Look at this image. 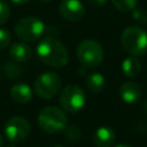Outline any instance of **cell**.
I'll return each instance as SVG.
<instances>
[{"instance_id": "1", "label": "cell", "mask_w": 147, "mask_h": 147, "mask_svg": "<svg viewBox=\"0 0 147 147\" xmlns=\"http://www.w3.org/2000/svg\"><path fill=\"white\" fill-rule=\"evenodd\" d=\"M38 59L48 67L62 68L69 61V53L65 46L54 37H45L37 46Z\"/></svg>"}, {"instance_id": "2", "label": "cell", "mask_w": 147, "mask_h": 147, "mask_svg": "<svg viewBox=\"0 0 147 147\" xmlns=\"http://www.w3.org/2000/svg\"><path fill=\"white\" fill-rule=\"evenodd\" d=\"M121 42L130 55L141 56L147 53V32L139 26L126 28L121 36Z\"/></svg>"}, {"instance_id": "3", "label": "cell", "mask_w": 147, "mask_h": 147, "mask_svg": "<svg viewBox=\"0 0 147 147\" xmlns=\"http://www.w3.org/2000/svg\"><path fill=\"white\" fill-rule=\"evenodd\" d=\"M38 125L47 133H57L65 129L67 116L64 111L57 107H45L38 114Z\"/></svg>"}, {"instance_id": "4", "label": "cell", "mask_w": 147, "mask_h": 147, "mask_svg": "<svg viewBox=\"0 0 147 147\" xmlns=\"http://www.w3.org/2000/svg\"><path fill=\"white\" fill-rule=\"evenodd\" d=\"M46 31L44 22L34 16H28L21 18L15 25L16 36L26 42H32L38 40Z\"/></svg>"}, {"instance_id": "5", "label": "cell", "mask_w": 147, "mask_h": 147, "mask_svg": "<svg viewBox=\"0 0 147 147\" xmlns=\"http://www.w3.org/2000/svg\"><path fill=\"white\" fill-rule=\"evenodd\" d=\"M103 48L101 44L93 39L83 40L77 47V57L79 62L87 68H94L103 61Z\"/></svg>"}, {"instance_id": "6", "label": "cell", "mask_w": 147, "mask_h": 147, "mask_svg": "<svg viewBox=\"0 0 147 147\" xmlns=\"http://www.w3.org/2000/svg\"><path fill=\"white\" fill-rule=\"evenodd\" d=\"M61 87V78L57 74L48 71L41 74L33 84L36 94L41 99H52Z\"/></svg>"}, {"instance_id": "7", "label": "cell", "mask_w": 147, "mask_h": 147, "mask_svg": "<svg viewBox=\"0 0 147 147\" xmlns=\"http://www.w3.org/2000/svg\"><path fill=\"white\" fill-rule=\"evenodd\" d=\"M60 105L69 113H77L85 105V93L77 85H67L60 94Z\"/></svg>"}, {"instance_id": "8", "label": "cell", "mask_w": 147, "mask_h": 147, "mask_svg": "<svg viewBox=\"0 0 147 147\" xmlns=\"http://www.w3.org/2000/svg\"><path fill=\"white\" fill-rule=\"evenodd\" d=\"M30 133V123L28 119L21 116H14L9 118L5 124V134L7 139L13 142H20L24 140Z\"/></svg>"}, {"instance_id": "9", "label": "cell", "mask_w": 147, "mask_h": 147, "mask_svg": "<svg viewBox=\"0 0 147 147\" xmlns=\"http://www.w3.org/2000/svg\"><path fill=\"white\" fill-rule=\"evenodd\" d=\"M59 10L61 16L69 22H78L85 14L84 6L79 0H62Z\"/></svg>"}, {"instance_id": "10", "label": "cell", "mask_w": 147, "mask_h": 147, "mask_svg": "<svg viewBox=\"0 0 147 147\" xmlns=\"http://www.w3.org/2000/svg\"><path fill=\"white\" fill-rule=\"evenodd\" d=\"M119 96L129 105L137 103L141 98V90L134 82H124L119 86Z\"/></svg>"}, {"instance_id": "11", "label": "cell", "mask_w": 147, "mask_h": 147, "mask_svg": "<svg viewBox=\"0 0 147 147\" xmlns=\"http://www.w3.org/2000/svg\"><path fill=\"white\" fill-rule=\"evenodd\" d=\"M116 134L111 127L101 126L93 134V142L96 147H110L115 142Z\"/></svg>"}, {"instance_id": "12", "label": "cell", "mask_w": 147, "mask_h": 147, "mask_svg": "<svg viewBox=\"0 0 147 147\" xmlns=\"http://www.w3.org/2000/svg\"><path fill=\"white\" fill-rule=\"evenodd\" d=\"M9 93H10V98L17 103H26L32 98V91L30 86L23 83L13 85Z\"/></svg>"}, {"instance_id": "13", "label": "cell", "mask_w": 147, "mask_h": 147, "mask_svg": "<svg viewBox=\"0 0 147 147\" xmlns=\"http://www.w3.org/2000/svg\"><path fill=\"white\" fill-rule=\"evenodd\" d=\"M31 48L25 42H15L9 48V55L15 62H24L31 57Z\"/></svg>"}, {"instance_id": "14", "label": "cell", "mask_w": 147, "mask_h": 147, "mask_svg": "<svg viewBox=\"0 0 147 147\" xmlns=\"http://www.w3.org/2000/svg\"><path fill=\"white\" fill-rule=\"evenodd\" d=\"M122 70L126 77H136L141 71V62L138 56H129L122 62Z\"/></svg>"}, {"instance_id": "15", "label": "cell", "mask_w": 147, "mask_h": 147, "mask_svg": "<svg viewBox=\"0 0 147 147\" xmlns=\"http://www.w3.org/2000/svg\"><path fill=\"white\" fill-rule=\"evenodd\" d=\"M86 86L93 93H100L106 85L105 77L100 72H91L86 77Z\"/></svg>"}, {"instance_id": "16", "label": "cell", "mask_w": 147, "mask_h": 147, "mask_svg": "<svg viewBox=\"0 0 147 147\" xmlns=\"http://www.w3.org/2000/svg\"><path fill=\"white\" fill-rule=\"evenodd\" d=\"M3 74L8 78H17L23 74V67L18 64V62H6L2 67Z\"/></svg>"}, {"instance_id": "17", "label": "cell", "mask_w": 147, "mask_h": 147, "mask_svg": "<svg viewBox=\"0 0 147 147\" xmlns=\"http://www.w3.org/2000/svg\"><path fill=\"white\" fill-rule=\"evenodd\" d=\"M111 3L119 11H131L137 6V0H111Z\"/></svg>"}, {"instance_id": "18", "label": "cell", "mask_w": 147, "mask_h": 147, "mask_svg": "<svg viewBox=\"0 0 147 147\" xmlns=\"http://www.w3.org/2000/svg\"><path fill=\"white\" fill-rule=\"evenodd\" d=\"M64 136L65 138L69 140V141H77L80 139L82 137V131L80 129L72 124V125H69V126H65V131H64Z\"/></svg>"}, {"instance_id": "19", "label": "cell", "mask_w": 147, "mask_h": 147, "mask_svg": "<svg viewBox=\"0 0 147 147\" xmlns=\"http://www.w3.org/2000/svg\"><path fill=\"white\" fill-rule=\"evenodd\" d=\"M131 16H132V20L139 24H146L147 23V11L142 8L136 7L133 10H131Z\"/></svg>"}, {"instance_id": "20", "label": "cell", "mask_w": 147, "mask_h": 147, "mask_svg": "<svg viewBox=\"0 0 147 147\" xmlns=\"http://www.w3.org/2000/svg\"><path fill=\"white\" fill-rule=\"evenodd\" d=\"M10 15V8L5 0H0V24L7 22Z\"/></svg>"}, {"instance_id": "21", "label": "cell", "mask_w": 147, "mask_h": 147, "mask_svg": "<svg viewBox=\"0 0 147 147\" xmlns=\"http://www.w3.org/2000/svg\"><path fill=\"white\" fill-rule=\"evenodd\" d=\"M10 33L6 29L0 28V49L6 48L10 44Z\"/></svg>"}, {"instance_id": "22", "label": "cell", "mask_w": 147, "mask_h": 147, "mask_svg": "<svg viewBox=\"0 0 147 147\" xmlns=\"http://www.w3.org/2000/svg\"><path fill=\"white\" fill-rule=\"evenodd\" d=\"M87 1L93 7H101L107 2V0H87Z\"/></svg>"}, {"instance_id": "23", "label": "cell", "mask_w": 147, "mask_h": 147, "mask_svg": "<svg viewBox=\"0 0 147 147\" xmlns=\"http://www.w3.org/2000/svg\"><path fill=\"white\" fill-rule=\"evenodd\" d=\"M11 2H14V3H20V5H22V3H26V2H29L30 0H10Z\"/></svg>"}, {"instance_id": "24", "label": "cell", "mask_w": 147, "mask_h": 147, "mask_svg": "<svg viewBox=\"0 0 147 147\" xmlns=\"http://www.w3.org/2000/svg\"><path fill=\"white\" fill-rule=\"evenodd\" d=\"M114 147H131V146L127 145V144H118V145H116V146H114Z\"/></svg>"}, {"instance_id": "25", "label": "cell", "mask_w": 147, "mask_h": 147, "mask_svg": "<svg viewBox=\"0 0 147 147\" xmlns=\"http://www.w3.org/2000/svg\"><path fill=\"white\" fill-rule=\"evenodd\" d=\"M144 110H145V113L147 114V99H146L145 102H144Z\"/></svg>"}, {"instance_id": "26", "label": "cell", "mask_w": 147, "mask_h": 147, "mask_svg": "<svg viewBox=\"0 0 147 147\" xmlns=\"http://www.w3.org/2000/svg\"><path fill=\"white\" fill-rule=\"evenodd\" d=\"M2 144H3V138H2V136L0 134V147L2 146Z\"/></svg>"}, {"instance_id": "27", "label": "cell", "mask_w": 147, "mask_h": 147, "mask_svg": "<svg viewBox=\"0 0 147 147\" xmlns=\"http://www.w3.org/2000/svg\"><path fill=\"white\" fill-rule=\"evenodd\" d=\"M49 147H63L62 145H52V146H49Z\"/></svg>"}, {"instance_id": "28", "label": "cell", "mask_w": 147, "mask_h": 147, "mask_svg": "<svg viewBox=\"0 0 147 147\" xmlns=\"http://www.w3.org/2000/svg\"><path fill=\"white\" fill-rule=\"evenodd\" d=\"M40 1H44V2H48V1H52V0H40Z\"/></svg>"}, {"instance_id": "29", "label": "cell", "mask_w": 147, "mask_h": 147, "mask_svg": "<svg viewBox=\"0 0 147 147\" xmlns=\"http://www.w3.org/2000/svg\"><path fill=\"white\" fill-rule=\"evenodd\" d=\"M6 147H15V146H13V145H9V146H6Z\"/></svg>"}, {"instance_id": "30", "label": "cell", "mask_w": 147, "mask_h": 147, "mask_svg": "<svg viewBox=\"0 0 147 147\" xmlns=\"http://www.w3.org/2000/svg\"><path fill=\"white\" fill-rule=\"evenodd\" d=\"M0 76H1V75H0Z\"/></svg>"}]
</instances>
